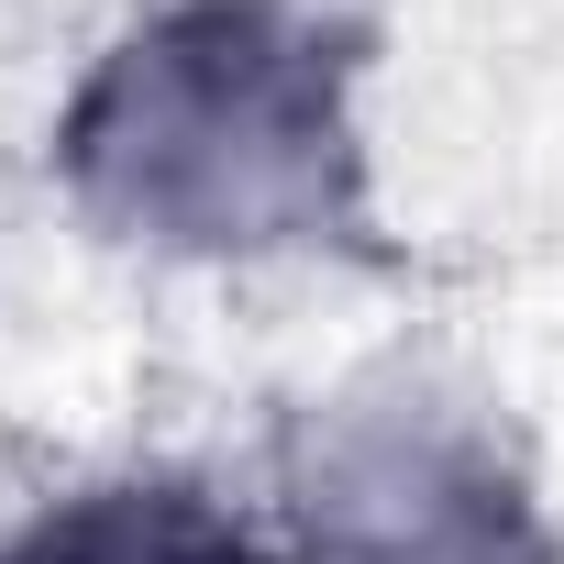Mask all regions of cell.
Wrapping results in <instances>:
<instances>
[{"label": "cell", "mask_w": 564, "mask_h": 564, "mask_svg": "<svg viewBox=\"0 0 564 564\" xmlns=\"http://www.w3.org/2000/svg\"><path fill=\"white\" fill-rule=\"evenodd\" d=\"M67 221L133 265L254 276L377 221L366 45L322 0H144L45 122Z\"/></svg>", "instance_id": "6da1fadb"}, {"label": "cell", "mask_w": 564, "mask_h": 564, "mask_svg": "<svg viewBox=\"0 0 564 564\" xmlns=\"http://www.w3.org/2000/svg\"><path fill=\"white\" fill-rule=\"evenodd\" d=\"M542 498L531 443L509 399L443 355H366L333 366L276 410L265 443V520L276 542H333V531H388V520H443V509H498Z\"/></svg>", "instance_id": "7a4b0ae2"}, {"label": "cell", "mask_w": 564, "mask_h": 564, "mask_svg": "<svg viewBox=\"0 0 564 564\" xmlns=\"http://www.w3.org/2000/svg\"><path fill=\"white\" fill-rule=\"evenodd\" d=\"M0 564H276V520L199 465H89L0 520Z\"/></svg>", "instance_id": "3957f363"}, {"label": "cell", "mask_w": 564, "mask_h": 564, "mask_svg": "<svg viewBox=\"0 0 564 564\" xmlns=\"http://www.w3.org/2000/svg\"><path fill=\"white\" fill-rule=\"evenodd\" d=\"M276 564H564V542L542 498H498V509H443V520H388L333 542H276Z\"/></svg>", "instance_id": "277c9868"}]
</instances>
